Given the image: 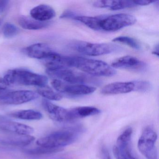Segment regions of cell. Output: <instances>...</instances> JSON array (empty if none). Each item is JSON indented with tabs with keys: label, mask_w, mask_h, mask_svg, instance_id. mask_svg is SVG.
I'll return each instance as SVG.
<instances>
[{
	"label": "cell",
	"mask_w": 159,
	"mask_h": 159,
	"mask_svg": "<svg viewBox=\"0 0 159 159\" xmlns=\"http://www.w3.org/2000/svg\"><path fill=\"white\" fill-rule=\"evenodd\" d=\"M82 129L81 127L77 126L53 132L38 139L36 145L58 152L62 151L64 147L76 141L82 132Z\"/></svg>",
	"instance_id": "obj_1"
},
{
	"label": "cell",
	"mask_w": 159,
	"mask_h": 159,
	"mask_svg": "<svg viewBox=\"0 0 159 159\" xmlns=\"http://www.w3.org/2000/svg\"><path fill=\"white\" fill-rule=\"evenodd\" d=\"M70 67H74L92 76L111 77L116 74L113 68L106 62L80 57H69Z\"/></svg>",
	"instance_id": "obj_2"
},
{
	"label": "cell",
	"mask_w": 159,
	"mask_h": 159,
	"mask_svg": "<svg viewBox=\"0 0 159 159\" xmlns=\"http://www.w3.org/2000/svg\"><path fill=\"white\" fill-rule=\"evenodd\" d=\"M3 79L8 85L21 84L41 88L46 86L48 81L46 76L21 69L9 70Z\"/></svg>",
	"instance_id": "obj_3"
},
{
	"label": "cell",
	"mask_w": 159,
	"mask_h": 159,
	"mask_svg": "<svg viewBox=\"0 0 159 159\" xmlns=\"http://www.w3.org/2000/svg\"><path fill=\"white\" fill-rule=\"evenodd\" d=\"M46 72L51 77L67 83L86 85L88 84L98 85L101 83L100 80L93 76L80 71L73 70L70 68L53 70H46Z\"/></svg>",
	"instance_id": "obj_4"
},
{
	"label": "cell",
	"mask_w": 159,
	"mask_h": 159,
	"mask_svg": "<svg viewBox=\"0 0 159 159\" xmlns=\"http://www.w3.org/2000/svg\"><path fill=\"white\" fill-rule=\"evenodd\" d=\"M72 49L81 53L98 56L119 52L121 48L110 43H95L83 41H74L70 44Z\"/></svg>",
	"instance_id": "obj_5"
},
{
	"label": "cell",
	"mask_w": 159,
	"mask_h": 159,
	"mask_svg": "<svg viewBox=\"0 0 159 159\" xmlns=\"http://www.w3.org/2000/svg\"><path fill=\"white\" fill-rule=\"evenodd\" d=\"M136 22L134 16L127 14L99 16L98 30L115 31L134 25Z\"/></svg>",
	"instance_id": "obj_6"
},
{
	"label": "cell",
	"mask_w": 159,
	"mask_h": 159,
	"mask_svg": "<svg viewBox=\"0 0 159 159\" xmlns=\"http://www.w3.org/2000/svg\"><path fill=\"white\" fill-rule=\"evenodd\" d=\"M52 85L54 89L59 93L70 96L90 94L94 93L96 90L95 87L91 85L67 83L57 79L53 80Z\"/></svg>",
	"instance_id": "obj_7"
},
{
	"label": "cell",
	"mask_w": 159,
	"mask_h": 159,
	"mask_svg": "<svg viewBox=\"0 0 159 159\" xmlns=\"http://www.w3.org/2000/svg\"><path fill=\"white\" fill-rule=\"evenodd\" d=\"M39 97L38 93L32 91H13L0 95V102L7 105H21L35 100Z\"/></svg>",
	"instance_id": "obj_8"
},
{
	"label": "cell",
	"mask_w": 159,
	"mask_h": 159,
	"mask_svg": "<svg viewBox=\"0 0 159 159\" xmlns=\"http://www.w3.org/2000/svg\"><path fill=\"white\" fill-rule=\"evenodd\" d=\"M42 103L43 108L53 120L58 122L72 121L70 109L64 108L45 99L42 100Z\"/></svg>",
	"instance_id": "obj_9"
},
{
	"label": "cell",
	"mask_w": 159,
	"mask_h": 159,
	"mask_svg": "<svg viewBox=\"0 0 159 159\" xmlns=\"http://www.w3.org/2000/svg\"><path fill=\"white\" fill-rule=\"evenodd\" d=\"M157 139L156 132L151 127L145 128L138 141L139 149L147 158L152 152L156 149L155 143Z\"/></svg>",
	"instance_id": "obj_10"
},
{
	"label": "cell",
	"mask_w": 159,
	"mask_h": 159,
	"mask_svg": "<svg viewBox=\"0 0 159 159\" xmlns=\"http://www.w3.org/2000/svg\"><path fill=\"white\" fill-rule=\"evenodd\" d=\"M111 66L115 69H122L134 71H144L147 64L136 57L126 56L117 58L111 63Z\"/></svg>",
	"instance_id": "obj_11"
},
{
	"label": "cell",
	"mask_w": 159,
	"mask_h": 159,
	"mask_svg": "<svg viewBox=\"0 0 159 159\" xmlns=\"http://www.w3.org/2000/svg\"><path fill=\"white\" fill-rule=\"evenodd\" d=\"M0 129L4 132L28 135L34 132V128L27 125L0 117Z\"/></svg>",
	"instance_id": "obj_12"
},
{
	"label": "cell",
	"mask_w": 159,
	"mask_h": 159,
	"mask_svg": "<svg viewBox=\"0 0 159 159\" xmlns=\"http://www.w3.org/2000/svg\"><path fill=\"white\" fill-rule=\"evenodd\" d=\"M134 91V81L121 82L109 84L105 85L101 90L105 95H115L127 93Z\"/></svg>",
	"instance_id": "obj_13"
},
{
	"label": "cell",
	"mask_w": 159,
	"mask_h": 159,
	"mask_svg": "<svg viewBox=\"0 0 159 159\" xmlns=\"http://www.w3.org/2000/svg\"><path fill=\"white\" fill-rule=\"evenodd\" d=\"M132 130L128 128L125 130L118 137L116 147L123 154L125 159H136L132 154L130 147Z\"/></svg>",
	"instance_id": "obj_14"
},
{
	"label": "cell",
	"mask_w": 159,
	"mask_h": 159,
	"mask_svg": "<svg viewBox=\"0 0 159 159\" xmlns=\"http://www.w3.org/2000/svg\"><path fill=\"white\" fill-rule=\"evenodd\" d=\"M25 52L30 57L44 60L47 58L53 51H52L47 44L38 43L27 47Z\"/></svg>",
	"instance_id": "obj_15"
},
{
	"label": "cell",
	"mask_w": 159,
	"mask_h": 159,
	"mask_svg": "<svg viewBox=\"0 0 159 159\" xmlns=\"http://www.w3.org/2000/svg\"><path fill=\"white\" fill-rule=\"evenodd\" d=\"M31 17L40 22H45L56 16L55 10L49 5L41 4L33 8L30 11Z\"/></svg>",
	"instance_id": "obj_16"
},
{
	"label": "cell",
	"mask_w": 159,
	"mask_h": 159,
	"mask_svg": "<svg viewBox=\"0 0 159 159\" xmlns=\"http://www.w3.org/2000/svg\"><path fill=\"white\" fill-rule=\"evenodd\" d=\"M94 7L107 8L112 11L122 10L137 6L135 1H98L93 3Z\"/></svg>",
	"instance_id": "obj_17"
},
{
	"label": "cell",
	"mask_w": 159,
	"mask_h": 159,
	"mask_svg": "<svg viewBox=\"0 0 159 159\" xmlns=\"http://www.w3.org/2000/svg\"><path fill=\"white\" fill-rule=\"evenodd\" d=\"M12 135L1 139L2 143L16 146H26L31 144L35 140V138L30 135H24L12 134Z\"/></svg>",
	"instance_id": "obj_18"
},
{
	"label": "cell",
	"mask_w": 159,
	"mask_h": 159,
	"mask_svg": "<svg viewBox=\"0 0 159 159\" xmlns=\"http://www.w3.org/2000/svg\"><path fill=\"white\" fill-rule=\"evenodd\" d=\"M19 25L24 29L28 30H39L43 29L49 26L48 22H40L32 17L22 16L18 20Z\"/></svg>",
	"instance_id": "obj_19"
},
{
	"label": "cell",
	"mask_w": 159,
	"mask_h": 159,
	"mask_svg": "<svg viewBox=\"0 0 159 159\" xmlns=\"http://www.w3.org/2000/svg\"><path fill=\"white\" fill-rule=\"evenodd\" d=\"M9 115L16 119L26 120H39L43 117L40 112L34 110H22L12 111L9 113Z\"/></svg>",
	"instance_id": "obj_20"
},
{
	"label": "cell",
	"mask_w": 159,
	"mask_h": 159,
	"mask_svg": "<svg viewBox=\"0 0 159 159\" xmlns=\"http://www.w3.org/2000/svg\"><path fill=\"white\" fill-rule=\"evenodd\" d=\"M73 120L100 113V110L92 107H80L71 108Z\"/></svg>",
	"instance_id": "obj_21"
},
{
	"label": "cell",
	"mask_w": 159,
	"mask_h": 159,
	"mask_svg": "<svg viewBox=\"0 0 159 159\" xmlns=\"http://www.w3.org/2000/svg\"><path fill=\"white\" fill-rule=\"evenodd\" d=\"M37 93L39 95L42 96L45 99L48 100L58 101L61 100L63 98L61 94L59 93L58 92H55L52 88L47 86L39 89L37 91Z\"/></svg>",
	"instance_id": "obj_22"
},
{
	"label": "cell",
	"mask_w": 159,
	"mask_h": 159,
	"mask_svg": "<svg viewBox=\"0 0 159 159\" xmlns=\"http://www.w3.org/2000/svg\"><path fill=\"white\" fill-rule=\"evenodd\" d=\"M112 41L125 44L136 50H140L141 48L140 44L136 40L127 36H120L117 37L113 39Z\"/></svg>",
	"instance_id": "obj_23"
},
{
	"label": "cell",
	"mask_w": 159,
	"mask_h": 159,
	"mask_svg": "<svg viewBox=\"0 0 159 159\" xmlns=\"http://www.w3.org/2000/svg\"><path fill=\"white\" fill-rule=\"evenodd\" d=\"M19 32L18 28L13 24L11 23H6L4 25L2 29V33L3 36L6 38H13L17 35Z\"/></svg>",
	"instance_id": "obj_24"
},
{
	"label": "cell",
	"mask_w": 159,
	"mask_h": 159,
	"mask_svg": "<svg viewBox=\"0 0 159 159\" xmlns=\"http://www.w3.org/2000/svg\"><path fill=\"white\" fill-rule=\"evenodd\" d=\"M134 91L145 93L148 92L151 88V84L149 82L146 81H135Z\"/></svg>",
	"instance_id": "obj_25"
},
{
	"label": "cell",
	"mask_w": 159,
	"mask_h": 159,
	"mask_svg": "<svg viewBox=\"0 0 159 159\" xmlns=\"http://www.w3.org/2000/svg\"><path fill=\"white\" fill-rule=\"evenodd\" d=\"M9 85L6 83L3 78H0V95L5 93V90L7 89Z\"/></svg>",
	"instance_id": "obj_26"
},
{
	"label": "cell",
	"mask_w": 159,
	"mask_h": 159,
	"mask_svg": "<svg viewBox=\"0 0 159 159\" xmlns=\"http://www.w3.org/2000/svg\"><path fill=\"white\" fill-rule=\"evenodd\" d=\"M101 152L102 159H111L109 152L106 147H102Z\"/></svg>",
	"instance_id": "obj_27"
},
{
	"label": "cell",
	"mask_w": 159,
	"mask_h": 159,
	"mask_svg": "<svg viewBox=\"0 0 159 159\" xmlns=\"http://www.w3.org/2000/svg\"><path fill=\"white\" fill-rule=\"evenodd\" d=\"M73 12L70 11H66L64 12L62 15H61L60 18H74L76 16Z\"/></svg>",
	"instance_id": "obj_28"
},
{
	"label": "cell",
	"mask_w": 159,
	"mask_h": 159,
	"mask_svg": "<svg viewBox=\"0 0 159 159\" xmlns=\"http://www.w3.org/2000/svg\"><path fill=\"white\" fill-rule=\"evenodd\" d=\"M113 152L116 159H125L124 156L120 152L115 146L113 148Z\"/></svg>",
	"instance_id": "obj_29"
},
{
	"label": "cell",
	"mask_w": 159,
	"mask_h": 159,
	"mask_svg": "<svg viewBox=\"0 0 159 159\" xmlns=\"http://www.w3.org/2000/svg\"><path fill=\"white\" fill-rule=\"evenodd\" d=\"M137 6H146L156 2L155 1H135Z\"/></svg>",
	"instance_id": "obj_30"
},
{
	"label": "cell",
	"mask_w": 159,
	"mask_h": 159,
	"mask_svg": "<svg viewBox=\"0 0 159 159\" xmlns=\"http://www.w3.org/2000/svg\"><path fill=\"white\" fill-rule=\"evenodd\" d=\"M8 1H0V12L2 13L5 11L9 4Z\"/></svg>",
	"instance_id": "obj_31"
},
{
	"label": "cell",
	"mask_w": 159,
	"mask_h": 159,
	"mask_svg": "<svg viewBox=\"0 0 159 159\" xmlns=\"http://www.w3.org/2000/svg\"><path fill=\"white\" fill-rule=\"evenodd\" d=\"M147 159H158V155L156 149L152 152L149 156L147 157Z\"/></svg>",
	"instance_id": "obj_32"
},
{
	"label": "cell",
	"mask_w": 159,
	"mask_h": 159,
	"mask_svg": "<svg viewBox=\"0 0 159 159\" xmlns=\"http://www.w3.org/2000/svg\"><path fill=\"white\" fill-rule=\"evenodd\" d=\"M155 48H156V49H155V50H154V51H153V52H152V53H153V54L154 55L158 57V55H159V53H158V52H159V51H158V45H157V46H156V47H155Z\"/></svg>",
	"instance_id": "obj_33"
}]
</instances>
